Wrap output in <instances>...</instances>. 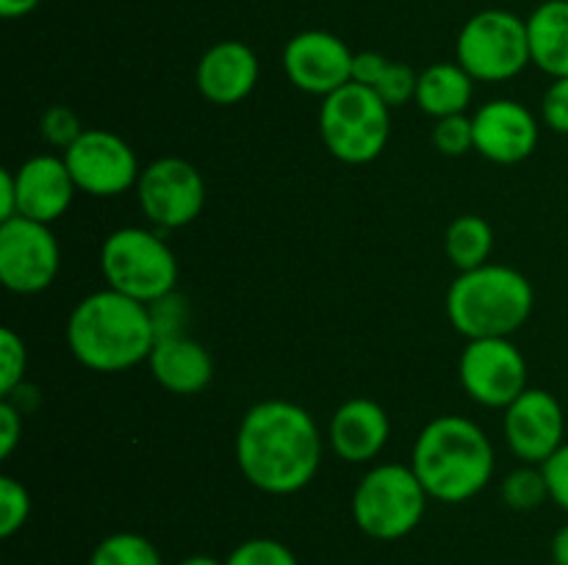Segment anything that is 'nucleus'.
I'll use <instances>...</instances> for the list:
<instances>
[{
    "label": "nucleus",
    "instance_id": "obj_13",
    "mask_svg": "<svg viewBox=\"0 0 568 565\" xmlns=\"http://www.w3.org/2000/svg\"><path fill=\"white\" fill-rule=\"evenodd\" d=\"M355 53L342 37L322 28L294 33L283 48V72L305 94L327 97L353 81Z\"/></svg>",
    "mask_w": 568,
    "mask_h": 565
},
{
    "label": "nucleus",
    "instance_id": "obj_21",
    "mask_svg": "<svg viewBox=\"0 0 568 565\" xmlns=\"http://www.w3.org/2000/svg\"><path fill=\"white\" fill-rule=\"evenodd\" d=\"M532 64L549 78L568 75V0H544L527 17Z\"/></svg>",
    "mask_w": 568,
    "mask_h": 565
},
{
    "label": "nucleus",
    "instance_id": "obj_6",
    "mask_svg": "<svg viewBox=\"0 0 568 565\" xmlns=\"http://www.w3.org/2000/svg\"><path fill=\"white\" fill-rule=\"evenodd\" d=\"M100 271L114 291L144 305L166 297L178 286V255L159 230L120 227L100 244Z\"/></svg>",
    "mask_w": 568,
    "mask_h": 565
},
{
    "label": "nucleus",
    "instance_id": "obj_33",
    "mask_svg": "<svg viewBox=\"0 0 568 565\" xmlns=\"http://www.w3.org/2000/svg\"><path fill=\"white\" fill-rule=\"evenodd\" d=\"M544 476H547L549 502L558 504L564 513H568V441L549 460L541 463Z\"/></svg>",
    "mask_w": 568,
    "mask_h": 565
},
{
    "label": "nucleus",
    "instance_id": "obj_20",
    "mask_svg": "<svg viewBox=\"0 0 568 565\" xmlns=\"http://www.w3.org/2000/svg\"><path fill=\"white\" fill-rule=\"evenodd\" d=\"M475 83L458 61H436L419 72L416 105L433 120L466 114L475 97Z\"/></svg>",
    "mask_w": 568,
    "mask_h": 565
},
{
    "label": "nucleus",
    "instance_id": "obj_22",
    "mask_svg": "<svg viewBox=\"0 0 568 565\" xmlns=\"http://www.w3.org/2000/svg\"><path fill=\"white\" fill-rule=\"evenodd\" d=\"M444 253L458 271L486 266L494 253V227L477 214L455 216L444 233Z\"/></svg>",
    "mask_w": 568,
    "mask_h": 565
},
{
    "label": "nucleus",
    "instance_id": "obj_35",
    "mask_svg": "<svg viewBox=\"0 0 568 565\" xmlns=\"http://www.w3.org/2000/svg\"><path fill=\"white\" fill-rule=\"evenodd\" d=\"M386 66L388 59L383 53H377V50H361L353 59V81L361 83V86L375 89L383 72H386Z\"/></svg>",
    "mask_w": 568,
    "mask_h": 565
},
{
    "label": "nucleus",
    "instance_id": "obj_16",
    "mask_svg": "<svg viewBox=\"0 0 568 565\" xmlns=\"http://www.w3.org/2000/svg\"><path fill=\"white\" fill-rule=\"evenodd\" d=\"M14 181L20 216L44 222V225L61 219L72 208V199L78 194L64 155L55 153H39L22 161L14 170Z\"/></svg>",
    "mask_w": 568,
    "mask_h": 565
},
{
    "label": "nucleus",
    "instance_id": "obj_31",
    "mask_svg": "<svg viewBox=\"0 0 568 565\" xmlns=\"http://www.w3.org/2000/svg\"><path fill=\"white\" fill-rule=\"evenodd\" d=\"M150 316H153L155 338L183 336V332H186V321H189V302L181 297V294L172 291L150 305Z\"/></svg>",
    "mask_w": 568,
    "mask_h": 565
},
{
    "label": "nucleus",
    "instance_id": "obj_29",
    "mask_svg": "<svg viewBox=\"0 0 568 565\" xmlns=\"http://www.w3.org/2000/svg\"><path fill=\"white\" fill-rule=\"evenodd\" d=\"M416 86H419V72L414 66L403 64V61H388L375 92L381 94L388 109H399L405 103H416Z\"/></svg>",
    "mask_w": 568,
    "mask_h": 565
},
{
    "label": "nucleus",
    "instance_id": "obj_28",
    "mask_svg": "<svg viewBox=\"0 0 568 565\" xmlns=\"http://www.w3.org/2000/svg\"><path fill=\"white\" fill-rule=\"evenodd\" d=\"M433 147L447 158H458L475 150V127H471L469 114H455L436 120L433 125Z\"/></svg>",
    "mask_w": 568,
    "mask_h": 565
},
{
    "label": "nucleus",
    "instance_id": "obj_38",
    "mask_svg": "<svg viewBox=\"0 0 568 565\" xmlns=\"http://www.w3.org/2000/svg\"><path fill=\"white\" fill-rule=\"evenodd\" d=\"M552 559H555V565H568V524H564L558 532H555Z\"/></svg>",
    "mask_w": 568,
    "mask_h": 565
},
{
    "label": "nucleus",
    "instance_id": "obj_2",
    "mask_svg": "<svg viewBox=\"0 0 568 565\" xmlns=\"http://www.w3.org/2000/svg\"><path fill=\"white\" fill-rule=\"evenodd\" d=\"M155 341L150 305L114 288L78 299L67 319V347L72 358L98 374H120L148 363Z\"/></svg>",
    "mask_w": 568,
    "mask_h": 565
},
{
    "label": "nucleus",
    "instance_id": "obj_18",
    "mask_svg": "<svg viewBox=\"0 0 568 565\" xmlns=\"http://www.w3.org/2000/svg\"><path fill=\"white\" fill-rule=\"evenodd\" d=\"M388 438H392V419L386 408L369 397L347 399L333 413L327 427V441L344 463H372L381 458Z\"/></svg>",
    "mask_w": 568,
    "mask_h": 565
},
{
    "label": "nucleus",
    "instance_id": "obj_30",
    "mask_svg": "<svg viewBox=\"0 0 568 565\" xmlns=\"http://www.w3.org/2000/svg\"><path fill=\"white\" fill-rule=\"evenodd\" d=\"M83 131H87V127L81 125L75 111L67 109V105H50V109H44L42 120H39V133H42V138L50 147L61 150V153H64L67 147H72Z\"/></svg>",
    "mask_w": 568,
    "mask_h": 565
},
{
    "label": "nucleus",
    "instance_id": "obj_17",
    "mask_svg": "<svg viewBox=\"0 0 568 565\" xmlns=\"http://www.w3.org/2000/svg\"><path fill=\"white\" fill-rule=\"evenodd\" d=\"M261 64L250 44L239 39H222L211 44L197 61L194 83L197 92L214 105H236L258 86Z\"/></svg>",
    "mask_w": 568,
    "mask_h": 565
},
{
    "label": "nucleus",
    "instance_id": "obj_32",
    "mask_svg": "<svg viewBox=\"0 0 568 565\" xmlns=\"http://www.w3.org/2000/svg\"><path fill=\"white\" fill-rule=\"evenodd\" d=\"M541 122L549 131L568 136V75L552 78L541 97Z\"/></svg>",
    "mask_w": 568,
    "mask_h": 565
},
{
    "label": "nucleus",
    "instance_id": "obj_10",
    "mask_svg": "<svg viewBox=\"0 0 568 565\" xmlns=\"http://www.w3.org/2000/svg\"><path fill=\"white\" fill-rule=\"evenodd\" d=\"M458 380L471 402L505 410L530 388L527 358L514 338H471L458 360Z\"/></svg>",
    "mask_w": 568,
    "mask_h": 565
},
{
    "label": "nucleus",
    "instance_id": "obj_14",
    "mask_svg": "<svg viewBox=\"0 0 568 565\" xmlns=\"http://www.w3.org/2000/svg\"><path fill=\"white\" fill-rule=\"evenodd\" d=\"M503 435L521 463L541 465L566 443V413L547 388H527L503 410Z\"/></svg>",
    "mask_w": 568,
    "mask_h": 565
},
{
    "label": "nucleus",
    "instance_id": "obj_23",
    "mask_svg": "<svg viewBox=\"0 0 568 565\" xmlns=\"http://www.w3.org/2000/svg\"><path fill=\"white\" fill-rule=\"evenodd\" d=\"M89 565H164L161 552L139 532H114L94 546Z\"/></svg>",
    "mask_w": 568,
    "mask_h": 565
},
{
    "label": "nucleus",
    "instance_id": "obj_11",
    "mask_svg": "<svg viewBox=\"0 0 568 565\" xmlns=\"http://www.w3.org/2000/svg\"><path fill=\"white\" fill-rule=\"evenodd\" d=\"M61 247L50 225L26 216L0 222V280L11 294L33 297L53 286Z\"/></svg>",
    "mask_w": 568,
    "mask_h": 565
},
{
    "label": "nucleus",
    "instance_id": "obj_15",
    "mask_svg": "<svg viewBox=\"0 0 568 565\" xmlns=\"http://www.w3.org/2000/svg\"><path fill=\"white\" fill-rule=\"evenodd\" d=\"M475 153L499 166H514L530 158L541 138V122L525 103L497 97L471 114Z\"/></svg>",
    "mask_w": 568,
    "mask_h": 565
},
{
    "label": "nucleus",
    "instance_id": "obj_1",
    "mask_svg": "<svg viewBox=\"0 0 568 565\" xmlns=\"http://www.w3.org/2000/svg\"><path fill=\"white\" fill-rule=\"evenodd\" d=\"M322 432L314 415L288 399H261L236 430V465L244 480L270 496H292L316 480Z\"/></svg>",
    "mask_w": 568,
    "mask_h": 565
},
{
    "label": "nucleus",
    "instance_id": "obj_8",
    "mask_svg": "<svg viewBox=\"0 0 568 565\" xmlns=\"http://www.w3.org/2000/svg\"><path fill=\"white\" fill-rule=\"evenodd\" d=\"M455 61L477 83H505L532 64L527 20L508 9H483L455 39Z\"/></svg>",
    "mask_w": 568,
    "mask_h": 565
},
{
    "label": "nucleus",
    "instance_id": "obj_26",
    "mask_svg": "<svg viewBox=\"0 0 568 565\" xmlns=\"http://www.w3.org/2000/svg\"><path fill=\"white\" fill-rule=\"evenodd\" d=\"M28 347L14 327L0 330V399L14 393L26 382Z\"/></svg>",
    "mask_w": 568,
    "mask_h": 565
},
{
    "label": "nucleus",
    "instance_id": "obj_24",
    "mask_svg": "<svg viewBox=\"0 0 568 565\" xmlns=\"http://www.w3.org/2000/svg\"><path fill=\"white\" fill-rule=\"evenodd\" d=\"M499 496L516 513H530V510H538L544 502H549L547 476H544L541 465L521 463L519 469L505 474V480L499 482Z\"/></svg>",
    "mask_w": 568,
    "mask_h": 565
},
{
    "label": "nucleus",
    "instance_id": "obj_9",
    "mask_svg": "<svg viewBox=\"0 0 568 565\" xmlns=\"http://www.w3.org/2000/svg\"><path fill=\"white\" fill-rule=\"evenodd\" d=\"M136 199L155 230H181L203 214L205 181L192 161L164 155L142 166Z\"/></svg>",
    "mask_w": 568,
    "mask_h": 565
},
{
    "label": "nucleus",
    "instance_id": "obj_19",
    "mask_svg": "<svg viewBox=\"0 0 568 565\" xmlns=\"http://www.w3.org/2000/svg\"><path fill=\"white\" fill-rule=\"evenodd\" d=\"M148 369L153 380L175 397L203 393L214 380V358L186 332L159 338L148 358Z\"/></svg>",
    "mask_w": 568,
    "mask_h": 565
},
{
    "label": "nucleus",
    "instance_id": "obj_34",
    "mask_svg": "<svg viewBox=\"0 0 568 565\" xmlns=\"http://www.w3.org/2000/svg\"><path fill=\"white\" fill-rule=\"evenodd\" d=\"M22 413L14 402L9 399H0V458H11L14 449L20 446L22 441Z\"/></svg>",
    "mask_w": 568,
    "mask_h": 565
},
{
    "label": "nucleus",
    "instance_id": "obj_12",
    "mask_svg": "<svg viewBox=\"0 0 568 565\" xmlns=\"http://www.w3.org/2000/svg\"><path fill=\"white\" fill-rule=\"evenodd\" d=\"M78 192L89 197H120L136 188L142 166L131 144L105 127H87L64 153Z\"/></svg>",
    "mask_w": 568,
    "mask_h": 565
},
{
    "label": "nucleus",
    "instance_id": "obj_36",
    "mask_svg": "<svg viewBox=\"0 0 568 565\" xmlns=\"http://www.w3.org/2000/svg\"><path fill=\"white\" fill-rule=\"evenodd\" d=\"M14 216H20L14 170H0V222H9L14 219Z\"/></svg>",
    "mask_w": 568,
    "mask_h": 565
},
{
    "label": "nucleus",
    "instance_id": "obj_25",
    "mask_svg": "<svg viewBox=\"0 0 568 565\" xmlns=\"http://www.w3.org/2000/svg\"><path fill=\"white\" fill-rule=\"evenodd\" d=\"M31 518V493L17 476H0V537L9 541Z\"/></svg>",
    "mask_w": 568,
    "mask_h": 565
},
{
    "label": "nucleus",
    "instance_id": "obj_3",
    "mask_svg": "<svg viewBox=\"0 0 568 565\" xmlns=\"http://www.w3.org/2000/svg\"><path fill=\"white\" fill-rule=\"evenodd\" d=\"M408 465L427 496L444 504H464L480 496L494 480L497 452L477 421L449 413L422 427Z\"/></svg>",
    "mask_w": 568,
    "mask_h": 565
},
{
    "label": "nucleus",
    "instance_id": "obj_5",
    "mask_svg": "<svg viewBox=\"0 0 568 565\" xmlns=\"http://www.w3.org/2000/svg\"><path fill=\"white\" fill-rule=\"evenodd\" d=\"M320 133L327 153L342 164H372L381 158L392 136V109L375 89L349 81L322 97Z\"/></svg>",
    "mask_w": 568,
    "mask_h": 565
},
{
    "label": "nucleus",
    "instance_id": "obj_39",
    "mask_svg": "<svg viewBox=\"0 0 568 565\" xmlns=\"http://www.w3.org/2000/svg\"><path fill=\"white\" fill-rule=\"evenodd\" d=\"M178 565H225V563H222V559H216V557H211V554H192V557L181 559Z\"/></svg>",
    "mask_w": 568,
    "mask_h": 565
},
{
    "label": "nucleus",
    "instance_id": "obj_4",
    "mask_svg": "<svg viewBox=\"0 0 568 565\" xmlns=\"http://www.w3.org/2000/svg\"><path fill=\"white\" fill-rule=\"evenodd\" d=\"M536 305L532 282L505 264L458 271L447 288V319L464 338H510L527 325Z\"/></svg>",
    "mask_w": 568,
    "mask_h": 565
},
{
    "label": "nucleus",
    "instance_id": "obj_37",
    "mask_svg": "<svg viewBox=\"0 0 568 565\" xmlns=\"http://www.w3.org/2000/svg\"><path fill=\"white\" fill-rule=\"evenodd\" d=\"M42 6V0H0V17L3 20H22L33 14Z\"/></svg>",
    "mask_w": 568,
    "mask_h": 565
},
{
    "label": "nucleus",
    "instance_id": "obj_27",
    "mask_svg": "<svg viewBox=\"0 0 568 565\" xmlns=\"http://www.w3.org/2000/svg\"><path fill=\"white\" fill-rule=\"evenodd\" d=\"M225 565H300V559L283 541L250 537L227 554Z\"/></svg>",
    "mask_w": 568,
    "mask_h": 565
},
{
    "label": "nucleus",
    "instance_id": "obj_7",
    "mask_svg": "<svg viewBox=\"0 0 568 565\" xmlns=\"http://www.w3.org/2000/svg\"><path fill=\"white\" fill-rule=\"evenodd\" d=\"M427 499L430 496L410 465L377 463L353 491L355 526L372 541H403L425 518Z\"/></svg>",
    "mask_w": 568,
    "mask_h": 565
}]
</instances>
